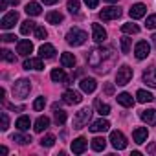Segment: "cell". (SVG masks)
Instances as JSON below:
<instances>
[{
  "label": "cell",
  "mask_w": 156,
  "mask_h": 156,
  "mask_svg": "<svg viewBox=\"0 0 156 156\" xmlns=\"http://www.w3.org/2000/svg\"><path fill=\"white\" fill-rule=\"evenodd\" d=\"M87 61L96 72L103 73V72H108V64L114 62V51L112 48H94L87 55Z\"/></svg>",
  "instance_id": "6da1fadb"
},
{
  "label": "cell",
  "mask_w": 156,
  "mask_h": 156,
  "mask_svg": "<svg viewBox=\"0 0 156 156\" xmlns=\"http://www.w3.org/2000/svg\"><path fill=\"white\" fill-rule=\"evenodd\" d=\"M87 39H88L87 31H83V30H79V28H72V30L66 33V42H68L70 46H83V44L87 42Z\"/></svg>",
  "instance_id": "7a4b0ae2"
},
{
  "label": "cell",
  "mask_w": 156,
  "mask_h": 156,
  "mask_svg": "<svg viewBox=\"0 0 156 156\" xmlns=\"http://www.w3.org/2000/svg\"><path fill=\"white\" fill-rule=\"evenodd\" d=\"M90 118H92V108L90 107L81 108L79 112L75 114V118H73V129H83V127H87L88 121H90Z\"/></svg>",
  "instance_id": "3957f363"
},
{
  "label": "cell",
  "mask_w": 156,
  "mask_h": 156,
  "mask_svg": "<svg viewBox=\"0 0 156 156\" xmlns=\"http://www.w3.org/2000/svg\"><path fill=\"white\" fill-rule=\"evenodd\" d=\"M31 90V83L28 79H19L15 85H13V96L19 98V99H26L28 94Z\"/></svg>",
  "instance_id": "277c9868"
},
{
  "label": "cell",
  "mask_w": 156,
  "mask_h": 156,
  "mask_svg": "<svg viewBox=\"0 0 156 156\" xmlns=\"http://www.w3.org/2000/svg\"><path fill=\"white\" fill-rule=\"evenodd\" d=\"M130 79H132V68H130V66L123 64L121 68H118V73H116V85L125 87Z\"/></svg>",
  "instance_id": "5b68a950"
},
{
  "label": "cell",
  "mask_w": 156,
  "mask_h": 156,
  "mask_svg": "<svg viewBox=\"0 0 156 156\" xmlns=\"http://www.w3.org/2000/svg\"><path fill=\"white\" fill-rule=\"evenodd\" d=\"M110 143H112L114 149L123 151V149L127 147V138H125L123 132H119V130H112V132H110Z\"/></svg>",
  "instance_id": "8992f818"
},
{
  "label": "cell",
  "mask_w": 156,
  "mask_h": 156,
  "mask_svg": "<svg viewBox=\"0 0 156 156\" xmlns=\"http://www.w3.org/2000/svg\"><path fill=\"white\" fill-rule=\"evenodd\" d=\"M121 17V9L116 8V6H110V8H105L101 13H99V19L108 22V20H114V19H119Z\"/></svg>",
  "instance_id": "52a82bcc"
},
{
  "label": "cell",
  "mask_w": 156,
  "mask_h": 156,
  "mask_svg": "<svg viewBox=\"0 0 156 156\" xmlns=\"http://www.w3.org/2000/svg\"><path fill=\"white\" fill-rule=\"evenodd\" d=\"M19 22V13L17 11H9L2 17V20H0V26H2V30H11L15 24Z\"/></svg>",
  "instance_id": "ba28073f"
},
{
  "label": "cell",
  "mask_w": 156,
  "mask_h": 156,
  "mask_svg": "<svg viewBox=\"0 0 156 156\" xmlns=\"http://www.w3.org/2000/svg\"><path fill=\"white\" fill-rule=\"evenodd\" d=\"M149 53H151V46H149V42H147V41H140V42L136 44V48H134V55H136V59L143 61V59L149 57Z\"/></svg>",
  "instance_id": "9c48e42d"
},
{
  "label": "cell",
  "mask_w": 156,
  "mask_h": 156,
  "mask_svg": "<svg viewBox=\"0 0 156 156\" xmlns=\"http://www.w3.org/2000/svg\"><path fill=\"white\" fill-rule=\"evenodd\" d=\"M62 101H64L66 105H77V103L83 101V98H81L79 92H75V90H66V92L62 94Z\"/></svg>",
  "instance_id": "30bf717a"
},
{
  "label": "cell",
  "mask_w": 156,
  "mask_h": 156,
  "mask_svg": "<svg viewBox=\"0 0 156 156\" xmlns=\"http://www.w3.org/2000/svg\"><path fill=\"white\" fill-rule=\"evenodd\" d=\"M92 39H94L98 44L105 42V39H107V31H105V28H103L101 24H92Z\"/></svg>",
  "instance_id": "8fae6325"
},
{
  "label": "cell",
  "mask_w": 156,
  "mask_h": 156,
  "mask_svg": "<svg viewBox=\"0 0 156 156\" xmlns=\"http://www.w3.org/2000/svg\"><path fill=\"white\" fill-rule=\"evenodd\" d=\"M26 70H44V64H42V57H30V59H26L24 61V64H22Z\"/></svg>",
  "instance_id": "7c38bea8"
},
{
  "label": "cell",
  "mask_w": 156,
  "mask_h": 156,
  "mask_svg": "<svg viewBox=\"0 0 156 156\" xmlns=\"http://www.w3.org/2000/svg\"><path fill=\"white\" fill-rule=\"evenodd\" d=\"M87 145H88V141L81 136V138H75L73 141H72V152L73 154H83L85 151H87Z\"/></svg>",
  "instance_id": "4fadbf2b"
},
{
  "label": "cell",
  "mask_w": 156,
  "mask_h": 156,
  "mask_svg": "<svg viewBox=\"0 0 156 156\" xmlns=\"http://www.w3.org/2000/svg\"><path fill=\"white\" fill-rule=\"evenodd\" d=\"M143 83L152 87V88H156V68L154 66H151V68H147L143 72Z\"/></svg>",
  "instance_id": "5bb4252c"
},
{
  "label": "cell",
  "mask_w": 156,
  "mask_h": 156,
  "mask_svg": "<svg viewBox=\"0 0 156 156\" xmlns=\"http://www.w3.org/2000/svg\"><path fill=\"white\" fill-rule=\"evenodd\" d=\"M33 51V44H31V41H19V44H17V53L19 55H22V57H28L30 53Z\"/></svg>",
  "instance_id": "9a60e30c"
},
{
  "label": "cell",
  "mask_w": 156,
  "mask_h": 156,
  "mask_svg": "<svg viewBox=\"0 0 156 156\" xmlns=\"http://www.w3.org/2000/svg\"><path fill=\"white\" fill-rule=\"evenodd\" d=\"M50 77L55 81V83H59V85H68V75L64 73V70H61V68H55V70H51V73H50Z\"/></svg>",
  "instance_id": "2e32d148"
},
{
  "label": "cell",
  "mask_w": 156,
  "mask_h": 156,
  "mask_svg": "<svg viewBox=\"0 0 156 156\" xmlns=\"http://www.w3.org/2000/svg\"><path fill=\"white\" fill-rule=\"evenodd\" d=\"M79 87H81V90H83L85 94H92V92L96 90L98 83H96V79H92V77H85V79H81Z\"/></svg>",
  "instance_id": "e0dca14e"
},
{
  "label": "cell",
  "mask_w": 156,
  "mask_h": 156,
  "mask_svg": "<svg viewBox=\"0 0 156 156\" xmlns=\"http://www.w3.org/2000/svg\"><path fill=\"white\" fill-rule=\"evenodd\" d=\"M145 11H147V8H145V4H134L130 9H129V15H130V19H141V17H145Z\"/></svg>",
  "instance_id": "ac0fdd59"
},
{
  "label": "cell",
  "mask_w": 156,
  "mask_h": 156,
  "mask_svg": "<svg viewBox=\"0 0 156 156\" xmlns=\"http://www.w3.org/2000/svg\"><path fill=\"white\" fill-rule=\"evenodd\" d=\"M110 129V123L107 121V119H98V121H94L92 125H90V132H107Z\"/></svg>",
  "instance_id": "d6986e66"
},
{
  "label": "cell",
  "mask_w": 156,
  "mask_h": 156,
  "mask_svg": "<svg viewBox=\"0 0 156 156\" xmlns=\"http://www.w3.org/2000/svg\"><path fill=\"white\" fill-rule=\"evenodd\" d=\"M140 118L149 123V125H156V110L154 108H147V110H141L140 112Z\"/></svg>",
  "instance_id": "ffe728a7"
},
{
  "label": "cell",
  "mask_w": 156,
  "mask_h": 156,
  "mask_svg": "<svg viewBox=\"0 0 156 156\" xmlns=\"http://www.w3.org/2000/svg\"><path fill=\"white\" fill-rule=\"evenodd\" d=\"M39 55H41L42 59H51V57L55 55V48H53V44L44 42V44L39 48Z\"/></svg>",
  "instance_id": "44dd1931"
},
{
  "label": "cell",
  "mask_w": 156,
  "mask_h": 156,
  "mask_svg": "<svg viewBox=\"0 0 156 156\" xmlns=\"http://www.w3.org/2000/svg\"><path fill=\"white\" fill-rule=\"evenodd\" d=\"M118 103L121 105V107H125V108H130V107H134V99H132V96L130 94H127V92H121V94H118Z\"/></svg>",
  "instance_id": "7402d4cb"
},
{
  "label": "cell",
  "mask_w": 156,
  "mask_h": 156,
  "mask_svg": "<svg viewBox=\"0 0 156 156\" xmlns=\"http://www.w3.org/2000/svg\"><path fill=\"white\" fill-rule=\"evenodd\" d=\"M147 136H149V132H147L145 127H138V129H134V132H132V138H134L136 143H145V141H147Z\"/></svg>",
  "instance_id": "603a6c76"
},
{
  "label": "cell",
  "mask_w": 156,
  "mask_h": 156,
  "mask_svg": "<svg viewBox=\"0 0 156 156\" xmlns=\"http://www.w3.org/2000/svg\"><path fill=\"white\" fill-rule=\"evenodd\" d=\"M48 127H50V118H46V116L37 118V121L33 123V130H35V132H42V130H46Z\"/></svg>",
  "instance_id": "cb8c5ba5"
},
{
  "label": "cell",
  "mask_w": 156,
  "mask_h": 156,
  "mask_svg": "<svg viewBox=\"0 0 156 156\" xmlns=\"http://www.w3.org/2000/svg\"><path fill=\"white\" fill-rule=\"evenodd\" d=\"M30 17H37V15H41V11H42V8H41V4L39 2H28L26 4V9H24Z\"/></svg>",
  "instance_id": "d4e9b609"
},
{
  "label": "cell",
  "mask_w": 156,
  "mask_h": 156,
  "mask_svg": "<svg viewBox=\"0 0 156 156\" xmlns=\"http://www.w3.org/2000/svg\"><path fill=\"white\" fill-rule=\"evenodd\" d=\"M46 20H48V24H61L62 20H64V17H62V13H59V11H48L46 13Z\"/></svg>",
  "instance_id": "484cf974"
},
{
  "label": "cell",
  "mask_w": 156,
  "mask_h": 156,
  "mask_svg": "<svg viewBox=\"0 0 156 156\" xmlns=\"http://www.w3.org/2000/svg\"><path fill=\"white\" fill-rule=\"evenodd\" d=\"M61 64L64 68H73L75 66V55L73 53H62L61 55Z\"/></svg>",
  "instance_id": "4316f807"
},
{
  "label": "cell",
  "mask_w": 156,
  "mask_h": 156,
  "mask_svg": "<svg viewBox=\"0 0 156 156\" xmlns=\"http://www.w3.org/2000/svg\"><path fill=\"white\" fill-rule=\"evenodd\" d=\"M136 99H138L140 103H151V101L154 99V96H152L151 92H147V90H138V92H136Z\"/></svg>",
  "instance_id": "83f0119b"
},
{
  "label": "cell",
  "mask_w": 156,
  "mask_h": 156,
  "mask_svg": "<svg viewBox=\"0 0 156 156\" xmlns=\"http://www.w3.org/2000/svg\"><path fill=\"white\" fill-rule=\"evenodd\" d=\"M30 125H31V121H30V118H28V116H20V118L17 119V123H15V127H17L20 132L28 130V129H30Z\"/></svg>",
  "instance_id": "f1b7e54d"
},
{
  "label": "cell",
  "mask_w": 156,
  "mask_h": 156,
  "mask_svg": "<svg viewBox=\"0 0 156 156\" xmlns=\"http://www.w3.org/2000/svg\"><path fill=\"white\" fill-rule=\"evenodd\" d=\"M35 28H37V26H35V22L28 19V20H24V22H22V26H20V33H22V35H30L31 31H35Z\"/></svg>",
  "instance_id": "f546056e"
},
{
  "label": "cell",
  "mask_w": 156,
  "mask_h": 156,
  "mask_svg": "<svg viewBox=\"0 0 156 156\" xmlns=\"http://www.w3.org/2000/svg\"><path fill=\"white\" fill-rule=\"evenodd\" d=\"M53 110H55V123L57 125H64V121H66V112L64 110H61L59 108V105H53Z\"/></svg>",
  "instance_id": "4dcf8cb0"
},
{
  "label": "cell",
  "mask_w": 156,
  "mask_h": 156,
  "mask_svg": "<svg viewBox=\"0 0 156 156\" xmlns=\"http://www.w3.org/2000/svg\"><path fill=\"white\" fill-rule=\"evenodd\" d=\"M90 145H92V149H94L96 152H101V151H105V147H107V140H105V138H94Z\"/></svg>",
  "instance_id": "1f68e13d"
},
{
  "label": "cell",
  "mask_w": 156,
  "mask_h": 156,
  "mask_svg": "<svg viewBox=\"0 0 156 156\" xmlns=\"http://www.w3.org/2000/svg\"><path fill=\"white\" fill-rule=\"evenodd\" d=\"M121 31L127 33V35H136V33H140V28L136 24H132V22H127V24L121 26Z\"/></svg>",
  "instance_id": "d6a6232c"
},
{
  "label": "cell",
  "mask_w": 156,
  "mask_h": 156,
  "mask_svg": "<svg viewBox=\"0 0 156 156\" xmlns=\"http://www.w3.org/2000/svg\"><path fill=\"white\" fill-rule=\"evenodd\" d=\"M96 108H98V112H99L101 116H108V114H110V107H108L107 103H103L101 99L96 101Z\"/></svg>",
  "instance_id": "836d02e7"
},
{
  "label": "cell",
  "mask_w": 156,
  "mask_h": 156,
  "mask_svg": "<svg viewBox=\"0 0 156 156\" xmlns=\"http://www.w3.org/2000/svg\"><path fill=\"white\" fill-rule=\"evenodd\" d=\"M13 141H17L19 145H26V143H30V141H31V136H26V134L17 132V134H13Z\"/></svg>",
  "instance_id": "e575fe53"
},
{
  "label": "cell",
  "mask_w": 156,
  "mask_h": 156,
  "mask_svg": "<svg viewBox=\"0 0 156 156\" xmlns=\"http://www.w3.org/2000/svg\"><path fill=\"white\" fill-rule=\"evenodd\" d=\"M66 8H68V11H70V13L73 15V13H79V8H81V4L77 2V0H68Z\"/></svg>",
  "instance_id": "d590c367"
},
{
  "label": "cell",
  "mask_w": 156,
  "mask_h": 156,
  "mask_svg": "<svg viewBox=\"0 0 156 156\" xmlns=\"http://www.w3.org/2000/svg\"><path fill=\"white\" fill-rule=\"evenodd\" d=\"M53 143H55V136H53V134H46V136L41 140V145H42V147H53Z\"/></svg>",
  "instance_id": "8d00e7d4"
},
{
  "label": "cell",
  "mask_w": 156,
  "mask_h": 156,
  "mask_svg": "<svg viewBox=\"0 0 156 156\" xmlns=\"http://www.w3.org/2000/svg\"><path fill=\"white\" fill-rule=\"evenodd\" d=\"M130 44H132V39L123 37L121 39V53H129L130 51Z\"/></svg>",
  "instance_id": "74e56055"
},
{
  "label": "cell",
  "mask_w": 156,
  "mask_h": 156,
  "mask_svg": "<svg viewBox=\"0 0 156 156\" xmlns=\"http://www.w3.org/2000/svg\"><path fill=\"white\" fill-rule=\"evenodd\" d=\"M44 107H46V98H42V96L33 101V108H35V110H42Z\"/></svg>",
  "instance_id": "f35d334b"
},
{
  "label": "cell",
  "mask_w": 156,
  "mask_h": 156,
  "mask_svg": "<svg viewBox=\"0 0 156 156\" xmlns=\"http://www.w3.org/2000/svg\"><path fill=\"white\" fill-rule=\"evenodd\" d=\"M0 53H2V59H4V61H8V62H15V53H13V51H9V50H2Z\"/></svg>",
  "instance_id": "ab89813d"
},
{
  "label": "cell",
  "mask_w": 156,
  "mask_h": 156,
  "mask_svg": "<svg viewBox=\"0 0 156 156\" xmlns=\"http://www.w3.org/2000/svg\"><path fill=\"white\" fill-rule=\"evenodd\" d=\"M33 33H35V39H46V37H48V31H46L42 26H37Z\"/></svg>",
  "instance_id": "60d3db41"
},
{
  "label": "cell",
  "mask_w": 156,
  "mask_h": 156,
  "mask_svg": "<svg viewBox=\"0 0 156 156\" xmlns=\"http://www.w3.org/2000/svg\"><path fill=\"white\" fill-rule=\"evenodd\" d=\"M145 26H147L149 30H156V15H149V17H147Z\"/></svg>",
  "instance_id": "b9f144b4"
},
{
  "label": "cell",
  "mask_w": 156,
  "mask_h": 156,
  "mask_svg": "<svg viewBox=\"0 0 156 156\" xmlns=\"http://www.w3.org/2000/svg\"><path fill=\"white\" fill-rule=\"evenodd\" d=\"M8 127H9V118H8V112H2V130H8Z\"/></svg>",
  "instance_id": "7bdbcfd3"
},
{
  "label": "cell",
  "mask_w": 156,
  "mask_h": 156,
  "mask_svg": "<svg viewBox=\"0 0 156 156\" xmlns=\"http://www.w3.org/2000/svg\"><path fill=\"white\" fill-rule=\"evenodd\" d=\"M85 4H87V8L94 9V8H98V4H99V0H85Z\"/></svg>",
  "instance_id": "ee69618b"
},
{
  "label": "cell",
  "mask_w": 156,
  "mask_h": 156,
  "mask_svg": "<svg viewBox=\"0 0 156 156\" xmlns=\"http://www.w3.org/2000/svg\"><path fill=\"white\" fill-rule=\"evenodd\" d=\"M105 94L112 96V94H114V85H107V87H105Z\"/></svg>",
  "instance_id": "f6af8a7d"
},
{
  "label": "cell",
  "mask_w": 156,
  "mask_h": 156,
  "mask_svg": "<svg viewBox=\"0 0 156 156\" xmlns=\"http://www.w3.org/2000/svg\"><path fill=\"white\" fill-rule=\"evenodd\" d=\"M2 41H4V42H13V41H15V35H4Z\"/></svg>",
  "instance_id": "bcb514c9"
},
{
  "label": "cell",
  "mask_w": 156,
  "mask_h": 156,
  "mask_svg": "<svg viewBox=\"0 0 156 156\" xmlns=\"http://www.w3.org/2000/svg\"><path fill=\"white\" fill-rule=\"evenodd\" d=\"M42 2L46 4V6H53V4H57L59 0H42Z\"/></svg>",
  "instance_id": "7dc6e473"
},
{
  "label": "cell",
  "mask_w": 156,
  "mask_h": 156,
  "mask_svg": "<svg viewBox=\"0 0 156 156\" xmlns=\"http://www.w3.org/2000/svg\"><path fill=\"white\" fill-rule=\"evenodd\" d=\"M147 151H149V152H154V151H156V143H151V145L147 147Z\"/></svg>",
  "instance_id": "c3c4849f"
},
{
  "label": "cell",
  "mask_w": 156,
  "mask_h": 156,
  "mask_svg": "<svg viewBox=\"0 0 156 156\" xmlns=\"http://www.w3.org/2000/svg\"><path fill=\"white\" fill-rule=\"evenodd\" d=\"M8 2H9V4H11V6H17V4H19V2H20V0H8Z\"/></svg>",
  "instance_id": "681fc988"
},
{
  "label": "cell",
  "mask_w": 156,
  "mask_h": 156,
  "mask_svg": "<svg viewBox=\"0 0 156 156\" xmlns=\"http://www.w3.org/2000/svg\"><path fill=\"white\" fill-rule=\"evenodd\" d=\"M152 44H154V48H156V33L152 35Z\"/></svg>",
  "instance_id": "f907efd6"
},
{
  "label": "cell",
  "mask_w": 156,
  "mask_h": 156,
  "mask_svg": "<svg viewBox=\"0 0 156 156\" xmlns=\"http://www.w3.org/2000/svg\"><path fill=\"white\" fill-rule=\"evenodd\" d=\"M105 2H110V4H114V2H118V0H105Z\"/></svg>",
  "instance_id": "816d5d0a"
}]
</instances>
